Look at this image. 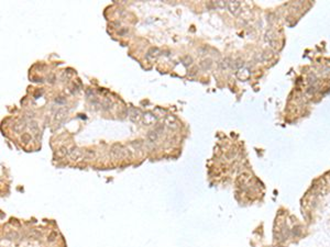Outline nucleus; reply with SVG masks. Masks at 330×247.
<instances>
[{"instance_id":"nucleus-1","label":"nucleus","mask_w":330,"mask_h":247,"mask_svg":"<svg viewBox=\"0 0 330 247\" xmlns=\"http://www.w3.org/2000/svg\"><path fill=\"white\" fill-rule=\"evenodd\" d=\"M142 113L139 109H131L130 110V113H129V118L133 122H140L141 118H142Z\"/></svg>"},{"instance_id":"nucleus-5","label":"nucleus","mask_w":330,"mask_h":247,"mask_svg":"<svg viewBox=\"0 0 330 247\" xmlns=\"http://www.w3.org/2000/svg\"><path fill=\"white\" fill-rule=\"evenodd\" d=\"M111 154H112L114 157H120V156L122 155V147H121V145L114 144L112 147H111Z\"/></svg>"},{"instance_id":"nucleus-7","label":"nucleus","mask_w":330,"mask_h":247,"mask_svg":"<svg viewBox=\"0 0 330 247\" xmlns=\"http://www.w3.org/2000/svg\"><path fill=\"white\" fill-rule=\"evenodd\" d=\"M65 115H66L65 110H63V109L58 110V112L56 113V117H55V121H56V122H61V121H63L64 119H65Z\"/></svg>"},{"instance_id":"nucleus-12","label":"nucleus","mask_w":330,"mask_h":247,"mask_svg":"<svg viewBox=\"0 0 330 247\" xmlns=\"http://www.w3.org/2000/svg\"><path fill=\"white\" fill-rule=\"evenodd\" d=\"M132 145H133L135 148H140L141 146H142V142L141 141H134L133 143H132Z\"/></svg>"},{"instance_id":"nucleus-6","label":"nucleus","mask_w":330,"mask_h":247,"mask_svg":"<svg viewBox=\"0 0 330 247\" xmlns=\"http://www.w3.org/2000/svg\"><path fill=\"white\" fill-rule=\"evenodd\" d=\"M143 118H144V123L147 125H150L152 124L155 120H156V117H154V114L152 113H147V114H143Z\"/></svg>"},{"instance_id":"nucleus-15","label":"nucleus","mask_w":330,"mask_h":247,"mask_svg":"<svg viewBox=\"0 0 330 247\" xmlns=\"http://www.w3.org/2000/svg\"><path fill=\"white\" fill-rule=\"evenodd\" d=\"M55 236H56V234L52 233V235H51V236L49 237V240H51V242H52V240H54V237H55Z\"/></svg>"},{"instance_id":"nucleus-14","label":"nucleus","mask_w":330,"mask_h":247,"mask_svg":"<svg viewBox=\"0 0 330 247\" xmlns=\"http://www.w3.org/2000/svg\"><path fill=\"white\" fill-rule=\"evenodd\" d=\"M14 237H18L17 233H10L7 235V238H9V240H14Z\"/></svg>"},{"instance_id":"nucleus-4","label":"nucleus","mask_w":330,"mask_h":247,"mask_svg":"<svg viewBox=\"0 0 330 247\" xmlns=\"http://www.w3.org/2000/svg\"><path fill=\"white\" fill-rule=\"evenodd\" d=\"M70 156L72 157L73 160H78V159H80V157L83 156V153H82L80 149L75 148V149H73V150L70 152Z\"/></svg>"},{"instance_id":"nucleus-16","label":"nucleus","mask_w":330,"mask_h":247,"mask_svg":"<svg viewBox=\"0 0 330 247\" xmlns=\"http://www.w3.org/2000/svg\"><path fill=\"white\" fill-rule=\"evenodd\" d=\"M62 97H60V99H56V102H65V99H61Z\"/></svg>"},{"instance_id":"nucleus-11","label":"nucleus","mask_w":330,"mask_h":247,"mask_svg":"<svg viewBox=\"0 0 330 247\" xmlns=\"http://www.w3.org/2000/svg\"><path fill=\"white\" fill-rule=\"evenodd\" d=\"M30 140H31V136H30V134H23L22 135V142H24V143H28V142H30Z\"/></svg>"},{"instance_id":"nucleus-3","label":"nucleus","mask_w":330,"mask_h":247,"mask_svg":"<svg viewBox=\"0 0 330 247\" xmlns=\"http://www.w3.org/2000/svg\"><path fill=\"white\" fill-rule=\"evenodd\" d=\"M165 124L169 127H172V128H176V127L178 126L177 120H176L175 117H173V115H167V117L165 118Z\"/></svg>"},{"instance_id":"nucleus-13","label":"nucleus","mask_w":330,"mask_h":247,"mask_svg":"<svg viewBox=\"0 0 330 247\" xmlns=\"http://www.w3.org/2000/svg\"><path fill=\"white\" fill-rule=\"evenodd\" d=\"M154 131L156 132V133H157V134H160V132H162V131H163V125H161V124H160V125H156V126H155V128H154Z\"/></svg>"},{"instance_id":"nucleus-8","label":"nucleus","mask_w":330,"mask_h":247,"mask_svg":"<svg viewBox=\"0 0 330 247\" xmlns=\"http://www.w3.org/2000/svg\"><path fill=\"white\" fill-rule=\"evenodd\" d=\"M157 136H159V134L155 132L154 130H153V131H150L148 133V138L150 142H155L157 140Z\"/></svg>"},{"instance_id":"nucleus-2","label":"nucleus","mask_w":330,"mask_h":247,"mask_svg":"<svg viewBox=\"0 0 330 247\" xmlns=\"http://www.w3.org/2000/svg\"><path fill=\"white\" fill-rule=\"evenodd\" d=\"M240 7H241V3H240V2H237V1H230V2H228L229 10L231 11V13L236 14V15L239 13Z\"/></svg>"},{"instance_id":"nucleus-9","label":"nucleus","mask_w":330,"mask_h":247,"mask_svg":"<svg viewBox=\"0 0 330 247\" xmlns=\"http://www.w3.org/2000/svg\"><path fill=\"white\" fill-rule=\"evenodd\" d=\"M210 65H211V63H210L209 59H208V61H204L203 63H200V66H201L204 69H208V68L210 67Z\"/></svg>"},{"instance_id":"nucleus-10","label":"nucleus","mask_w":330,"mask_h":247,"mask_svg":"<svg viewBox=\"0 0 330 247\" xmlns=\"http://www.w3.org/2000/svg\"><path fill=\"white\" fill-rule=\"evenodd\" d=\"M30 126H31V130H32L34 133H36V132H37V128H39V127H37V124H36V122H31V123H30Z\"/></svg>"}]
</instances>
